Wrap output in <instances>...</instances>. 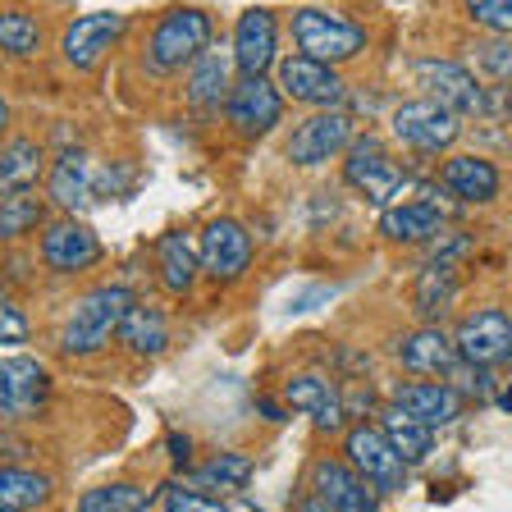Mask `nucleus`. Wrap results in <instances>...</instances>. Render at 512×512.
I'll list each match as a JSON object with an SVG mask.
<instances>
[{"label":"nucleus","mask_w":512,"mask_h":512,"mask_svg":"<svg viewBox=\"0 0 512 512\" xmlns=\"http://www.w3.org/2000/svg\"><path fill=\"white\" fill-rule=\"evenodd\" d=\"M499 398H503V407H508V412H512V389H503Z\"/></svg>","instance_id":"obj_41"},{"label":"nucleus","mask_w":512,"mask_h":512,"mask_svg":"<svg viewBox=\"0 0 512 512\" xmlns=\"http://www.w3.org/2000/svg\"><path fill=\"white\" fill-rule=\"evenodd\" d=\"M42 261L60 275H78L101 261V238L87 229L83 220H55L42 234Z\"/></svg>","instance_id":"obj_14"},{"label":"nucleus","mask_w":512,"mask_h":512,"mask_svg":"<svg viewBox=\"0 0 512 512\" xmlns=\"http://www.w3.org/2000/svg\"><path fill=\"white\" fill-rule=\"evenodd\" d=\"M467 14L480 28L512 32V0H467Z\"/></svg>","instance_id":"obj_36"},{"label":"nucleus","mask_w":512,"mask_h":512,"mask_svg":"<svg viewBox=\"0 0 512 512\" xmlns=\"http://www.w3.org/2000/svg\"><path fill=\"white\" fill-rule=\"evenodd\" d=\"M202 266L215 284H234L252 266V238L238 220H206L202 229Z\"/></svg>","instance_id":"obj_12"},{"label":"nucleus","mask_w":512,"mask_h":512,"mask_svg":"<svg viewBox=\"0 0 512 512\" xmlns=\"http://www.w3.org/2000/svg\"><path fill=\"white\" fill-rule=\"evenodd\" d=\"M298 508H302V512H334V508H330V503H320V499H316V494H311V499H302V503H298Z\"/></svg>","instance_id":"obj_40"},{"label":"nucleus","mask_w":512,"mask_h":512,"mask_svg":"<svg viewBox=\"0 0 512 512\" xmlns=\"http://www.w3.org/2000/svg\"><path fill=\"white\" fill-rule=\"evenodd\" d=\"M348 462L384 494L398 490V485H403V471H407V462L394 448V439L384 435V430H375V426H352L348 430Z\"/></svg>","instance_id":"obj_7"},{"label":"nucleus","mask_w":512,"mask_h":512,"mask_svg":"<svg viewBox=\"0 0 512 512\" xmlns=\"http://www.w3.org/2000/svg\"><path fill=\"white\" fill-rule=\"evenodd\" d=\"M352 142V124L343 110H325V115L302 119L293 133H288V160L293 165H320L330 160L334 151H343Z\"/></svg>","instance_id":"obj_15"},{"label":"nucleus","mask_w":512,"mask_h":512,"mask_svg":"<svg viewBox=\"0 0 512 512\" xmlns=\"http://www.w3.org/2000/svg\"><path fill=\"white\" fill-rule=\"evenodd\" d=\"M279 92L302 106H339L343 101V78L334 74V64H320L311 55H288L279 60Z\"/></svg>","instance_id":"obj_11"},{"label":"nucleus","mask_w":512,"mask_h":512,"mask_svg":"<svg viewBox=\"0 0 512 512\" xmlns=\"http://www.w3.org/2000/svg\"><path fill=\"white\" fill-rule=\"evenodd\" d=\"M197 476L211 490H243L247 480H252V458H243V453H215L211 462H202Z\"/></svg>","instance_id":"obj_31"},{"label":"nucleus","mask_w":512,"mask_h":512,"mask_svg":"<svg viewBox=\"0 0 512 512\" xmlns=\"http://www.w3.org/2000/svg\"><path fill=\"white\" fill-rule=\"evenodd\" d=\"M119 343H124L128 352H138V357H156V352H165V343H170L165 311L147 307V302H133L128 316H124V325H119Z\"/></svg>","instance_id":"obj_24"},{"label":"nucleus","mask_w":512,"mask_h":512,"mask_svg":"<svg viewBox=\"0 0 512 512\" xmlns=\"http://www.w3.org/2000/svg\"><path fill=\"white\" fill-rule=\"evenodd\" d=\"M284 101L288 96L279 92V83H270L266 74L238 78L229 101H224V115H229V124H234L243 138H266L270 128L284 119Z\"/></svg>","instance_id":"obj_4"},{"label":"nucleus","mask_w":512,"mask_h":512,"mask_svg":"<svg viewBox=\"0 0 512 512\" xmlns=\"http://www.w3.org/2000/svg\"><path fill=\"white\" fill-rule=\"evenodd\" d=\"M5 512H14V508H5Z\"/></svg>","instance_id":"obj_42"},{"label":"nucleus","mask_w":512,"mask_h":512,"mask_svg":"<svg viewBox=\"0 0 512 512\" xmlns=\"http://www.w3.org/2000/svg\"><path fill=\"white\" fill-rule=\"evenodd\" d=\"M0 42H5L10 55H32L37 42H42V28H37V19H28V14H5V19H0Z\"/></svg>","instance_id":"obj_32"},{"label":"nucleus","mask_w":512,"mask_h":512,"mask_svg":"<svg viewBox=\"0 0 512 512\" xmlns=\"http://www.w3.org/2000/svg\"><path fill=\"white\" fill-rule=\"evenodd\" d=\"M316 426L320 430H339L343 426V403H339V398H330V403L320 407V412H316Z\"/></svg>","instance_id":"obj_39"},{"label":"nucleus","mask_w":512,"mask_h":512,"mask_svg":"<svg viewBox=\"0 0 512 512\" xmlns=\"http://www.w3.org/2000/svg\"><path fill=\"white\" fill-rule=\"evenodd\" d=\"M51 499V476L42 471H28V467H5L0 471V503L14 512H28V508H42Z\"/></svg>","instance_id":"obj_26"},{"label":"nucleus","mask_w":512,"mask_h":512,"mask_svg":"<svg viewBox=\"0 0 512 512\" xmlns=\"http://www.w3.org/2000/svg\"><path fill=\"white\" fill-rule=\"evenodd\" d=\"M119 32H124L119 14H78V19L64 28L60 51L78 74H87V69H96V64L110 55V46L119 42Z\"/></svg>","instance_id":"obj_13"},{"label":"nucleus","mask_w":512,"mask_h":512,"mask_svg":"<svg viewBox=\"0 0 512 512\" xmlns=\"http://www.w3.org/2000/svg\"><path fill=\"white\" fill-rule=\"evenodd\" d=\"M160 512H229V508L202 490H165L160 494Z\"/></svg>","instance_id":"obj_35"},{"label":"nucleus","mask_w":512,"mask_h":512,"mask_svg":"<svg viewBox=\"0 0 512 512\" xmlns=\"http://www.w3.org/2000/svg\"><path fill=\"white\" fill-rule=\"evenodd\" d=\"M403 366L412 375H453L462 366V352H458V339H448L444 330H416L412 339L398 348Z\"/></svg>","instance_id":"obj_19"},{"label":"nucleus","mask_w":512,"mask_h":512,"mask_svg":"<svg viewBox=\"0 0 512 512\" xmlns=\"http://www.w3.org/2000/svg\"><path fill=\"white\" fill-rule=\"evenodd\" d=\"M206 51H211V14L170 10L151 32L147 69L151 74H179V69H192Z\"/></svg>","instance_id":"obj_1"},{"label":"nucleus","mask_w":512,"mask_h":512,"mask_svg":"<svg viewBox=\"0 0 512 512\" xmlns=\"http://www.w3.org/2000/svg\"><path fill=\"white\" fill-rule=\"evenodd\" d=\"M394 403H398V412L416 416V421H426V426H448V421L462 416V394L439 380H407L394 394Z\"/></svg>","instance_id":"obj_17"},{"label":"nucleus","mask_w":512,"mask_h":512,"mask_svg":"<svg viewBox=\"0 0 512 512\" xmlns=\"http://www.w3.org/2000/svg\"><path fill=\"white\" fill-rule=\"evenodd\" d=\"M128 307H133V298H128V288H119V284H101V288H92V293H83L74 316H69V325H64L60 348L78 352V357H83V352H96L110 334H119Z\"/></svg>","instance_id":"obj_2"},{"label":"nucleus","mask_w":512,"mask_h":512,"mask_svg":"<svg viewBox=\"0 0 512 512\" xmlns=\"http://www.w3.org/2000/svg\"><path fill=\"white\" fill-rule=\"evenodd\" d=\"M448 298H453V275H448L439 261H430V270L421 275V307L435 311V307H444Z\"/></svg>","instance_id":"obj_37"},{"label":"nucleus","mask_w":512,"mask_h":512,"mask_svg":"<svg viewBox=\"0 0 512 512\" xmlns=\"http://www.w3.org/2000/svg\"><path fill=\"white\" fill-rule=\"evenodd\" d=\"M224 87H229V55H224L220 46H211L202 60L192 64V74H188L192 106L211 110V106H220V101H229V96H224Z\"/></svg>","instance_id":"obj_25"},{"label":"nucleus","mask_w":512,"mask_h":512,"mask_svg":"<svg viewBox=\"0 0 512 512\" xmlns=\"http://www.w3.org/2000/svg\"><path fill=\"white\" fill-rule=\"evenodd\" d=\"M311 494L334 512H375V485L357 467L334 458L311 462Z\"/></svg>","instance_id":"obj_10"},{"label":"nucleus","mask_w":512,"mask_h":512,"mask_svg":"<svg viewBox=\"0 0 512 512\" xmlns=\"http://www.w3.org/2000/svg\"><path fill=\"white\" fill-rule=\"evenodd\" d=\"M394 133L398 142H407V147L416 151H444L448 142L458 138V110L439 106V101H403V106L394 110Z\"/></svg>","instance_id":"obj_6"},{"label":"nucleus","mask_w":512,"mask_h":512,"mask_svg":"<svg viewBox=\"0 0 512 512\" xmlns=\"http://www.w3.org/2000/svg\"><path fill=\"white\" fill-rule=\"evenodd\" d=\"M444 229V211L435 202H407L384 211L380 220V234L394 238V243H430V238Z\"/></svg>","instance_id":"obj_23"},{"label":"nucleus","mask_w":512,"mask_h":512,"mask_svg":"<svg viewBox=\"0 0 512 512\" xmlns=\"http://www.w3.org/2000/svg\"><path fill=\"white\" fill-rule=\"evenodd\" d=\"M37 179H42V147L28 138H14L10 147H5V160H0V183H5V192H28Z\"/></svg>","instance_id":"obj_28"},{"label":"nucleus","mask_w":512,"mask_h":512,"mask_svg":"<svg viewBox=\"0 0 512 512\" xmlns=\"http://www.w3.org/2000/svg\"><path fill=\"white\" fill-rule=\"evenodd\" d=\"M156 266H160V284L170 288V293H188L197 270H206L202 243H192L188 234L170 229V234H160V243H156Z\"/></svg>","instance_id":"obj_20"},{"label":"nucleus","mask_w":512,"mask_h":512,"mask_svg":"<svg viewBox=\"0 0 512 512\" xmlns=\"http://www.w3.org/2000/svg\"><path fill=\"white\" fill-rule=\"evenodd\" d=\"M46 398V371L32 357H5L0 366V407L5 416H28Z\"/></svg>","instance_id":"obj_18"},{"label":"nucleus","mask_w":512,"mask_h":512,"mask_svg":"<svg viewBox=\"0 0 512 512\" xmlns=\"http://www.w3.org/2000/svg\"><path fill=\"white\" fill-rule=\"evenodd\" d=\"M453 339H458V352L467 366H494L503 357H512V316L499 307L471 311Z\"/></svg>","instance_id":"obj_8"},{"label":"nucleus","mask_w":512,"mask_h":512,"mask_svg":"<svg viewBox=\"0 0 512 512\" xmlns=\"http://www.w3.org/2000/svg\"><path fill=\"white\" fill-rule=\"evenodd\" d=\"M343 179H348L357 192H366L371 202H394L398 192H403L407 174L384 156L375 138H357L348 151V160H343Z\"/></svg>","instance_id":"obj_9"},{"label":"nucleus","mask_w":512,"mask_h":512,"mask_svg":"<svg viewBox=\"0 0 512 512\" xmlns=\"http://www.w3.org/2000/svg\"><path fill=\"white\" fill-rule=\"evenodd\" d=\"M288 407L293 412H307V416H316L320 407L330 403V389L316 380V375H298V380H288Z\"/></svg>","instance_id":"obj_33"},{"label":"nucleus","mask_w":512,"mask_h":512,"mask_svg":"<svg viewBox=\"0 0 512 512\" xmlns=\"http://www.w3.org/2000/svg\"><path fill=\"white\" fill-rule=\"evenodd\" d=\"M42 224V197L37 192H5V211H0V234L10 238H23L28 229H37Z\"/></svg>","instance_id":"obj_30"},{"label":"nucleus","mask_w":512,"mask_h":512,"mask_svg":"<svg viewBox=\"0 0 512 512\" xmlns=\"http://www.w3.org/2000/svg\"><path fill=\"white\" fill-rule=\"evenodd\" d=\"M293 42L302 55L320 64H343L366 51V28L330 10H298L293 14Z\"/></svg>","instance_id":"obj_3"},{"label":"nucleus","mask_w":512,"mask_h":512,"mask_svg":"<svg viewBox=\"0 0 512 512\" xmlns=\"http://www.w3.org/2000/svg\"><path fill=\"white\" fill-rule=\"evenodd\" d=\"M444 188L458 197V202H494L499 197V170H494L490 160L480 156H453L444 165Z\"/></svg>","instance_id":"obj_22"},{"label":"nucleus","mask_w":512,"mask_h":512,"mask_svg":"<svg viewBox=\"0 0 512 512\" xmlns=\"http://www.w3.org/2000/svg\"><path fill=\"white\" fill-rule=\"evenodd\" d=\"M275 46H279V23L270 10H243L234 28V64L238 78H261L275 64Z\"/></svg>","instance_id":"obj_16"},{"label":"nucleus","mask_w":512,"mask_h":512,"mask_svg":"<svg viewBox=\"0 0 512 512\" xmlns=\"http://www.w3.org/2000/svg\"><path fill=\"white\" fill-rule=\"evenodd\" d=\"M476 69L490 78H512V42L508 37H494V42L476 46Z\"/></svg>","instance_id":"obj_34"},{"label":"nucleus","mask_w":512,"mask_h":512,"mask_svg":"<svg viewBox=\"0 0 512 512\" xmlns=\"http://www.w3.org/2000/svg\"><path fill=\"white\" fill-rule=\"evenodd\" d=\"M0 339H5V343H23V339H28V320H23V311L14 307V302H5V311H0Z\"/></svg>","instance_id":"obj_38"},{"label":"nucleus","mask_w":512,"mask_h":512,"mask_svg":"<svg viewBox=\"0 0 512 512\" xmlns=\"http://www.w3.org/2000/svg\"><path fill=\"white\" fill-rule=\"evenodd\" d=\"M151 499L156 494L142 490V485H128V480H115V485H96L78 499V512H151Z\"/></svg>","instance_id":"obj_27"},{"label":"nucleus","mask_w":512,"mask_h":512,"mask_svg":"<svg viewBox=\"0 0 512 512\" xmlns=\"http://www.w3.org/2000/svg\"><path fill=\"white\" fill-rule=\"evenodd\" d=\"M416 78H421V87H426L430 101H439V106H448V110H458V115H485V110H490L485 87H480L476 74H471V69H462V64L421 60V64H416Z\"/></svg>","instance_id":"obj_5"},{"label":"nucleus","mask_w":512,"mask_h":512,"mask_svg":"<svg viewBox=\"0 0 512 512\" xmlns=\"http://www.w3.org/2000/svg\"><path fill=\"white\" fill-rule=\"evenodd\" d=\"M384 435L394 439V448L403 453V462H421V458L435 453V435H430L426 421H416V416L398 412V407L384 416Z\"/></svg>","instance_id":"obj_29"},{"label":"nucleus","mask_w":512,"mask_h":512,"mask_svg":"<svg viewBox=\"0 0 512 512\" xmlns=\"http://www.w3.org/2000/svg\"><path fill=\"white\" fill-rule=\"evenodd\" d=\"M87 160L78 147H64L60 156H55L51 165V183H46V192H51V202L60 206V211L69 215H83L87 206H92V188H87Z\"/></svg>","instance_id":"obj_21"}]
</instances>
